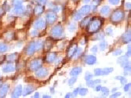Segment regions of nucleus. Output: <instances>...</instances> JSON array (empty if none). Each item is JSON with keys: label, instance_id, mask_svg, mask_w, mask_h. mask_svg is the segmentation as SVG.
Returning <instances> with one entry per match:
<instances>
[{"label": "nucleus", "instance_id": "f257e3e1", "mask_svg": "<svg viewBox=\"0 0 131 98\" xmlns=\"http://www.w3.org/2000/svg\"><path fill=\"white\" fill-rule=\"evenodd\" d=\"M103 24L102 19L99 17H93L90 20V23L88 24L87 27V31L89 33H97L101 28Z\"/></svg>", "mask_w": 131, "mask_h": 98}, {"label": "nucleus", "instance_id": "f03ea898", "mask_svg": "<svg viewBox=\"0 0 131 98\" xmlns=\"http://www.w3.org/2000/svg\"><path fill=\"white\" fill-rule=\"evenodd\" d=\"M124 18V12L121 9H116L112 14L110 20L113 23H118Z\"/></svg>", "mask_w": 131, "mask_h": 98}, {"label": "nucleus", "instance_id": "7ed1b4c3", "mask_svg": "<svg viewBox=\"0 0 131 98\" xmlns=\"http://www.w3.org/2000/svg\"><path fill=\"white\" fill-rule=\"evenodd\" d=\"M63 33H64V29L61 24H57V25L54 26L50 31V34L53 38L61 37V36L63 35Z\"/></svg>", "mask_w": 131, "mask_h": 98}, {"label": "nucleus", "instance_id": "20e7f679", "mask_svg": "<svg viewBox=\"0 0 131 98\" xmlns=\"http://www.w3.org/2000/svg\"><path fill=\"white\" fill-rule=\"evenodd\" d=\"M42 64V59H34L32 60L31 62L28 64V69L31 71H36L38 68H39Z\"/></svg>", "mask_w": 131, "mask_h": 98}, {"label": "nucleus", "instance_id": "39448f33", "mask_svg": "<svg viewBox=\"0 0 131 98\" xmlns=\"http://www.w3.org/2000/svg\"><path fill=\"white\" fill-rule=\"evenodd\" d=\"M57 13H55V12H53V11L48 12V13H47L46 15V22H47V24H53L57 20Z\"/></svg>", "mask_w": 131, "mask_h": 98}, {"label": "nucleus", "instance_id": "423d86ee", "mask_svg": "<svg viewBox=\"0 0 131 98\" xmlns=\"http://www.w3.org/2000/svg\"><path fill=\"white\" fill-rule=\"evenodd\" d=\"M35 71V75L38 78H44V77L48 75V73H49L48 69L46 68H41V67Z\"/></svg>", "mask_w": 131, "mask_h": 98}, {"label": "nucleus", "instance_id": "0eeeda50", "mask_svg": "<svg viewBox=\"0 0 131 98\" xmlns=\"http://www.w3.org/2000/svg\"><path fill=\"white\" fill-rule=\"evenodd\" d=\"M46 27V21L42 18L38 19L34 24V28L36 30H42L44 29Z\"/></svg>", "mask_w": 131, "mask_h": 98}, {"label": "nucleus", "instance_id": "6e6552de", "mask_svg": "<svg viewBox=\"0 0 131 98\" xmlns=\"http://www.w3.org/2000/svg\"><path fill=\"white\" fill-rule=\"evenodd\" d=\"M35 51H36V50H35V42H31L28 45L25 50V53L28 56H31L35 53Z\"/></svg>", "mask_w": 131, "mask_h": 98}, {"label": "nucleus", "instance_id": "1a4fd4ad", "mask_svg": "<svg viewBox=\"0 0 131 98\" xmlns=\"http://www.w3.org/2000/svg\"><path fill=\"white\" fill-rule=\"evenodd\" d=\"M22 91H23V87L21 85H18L14 88L13 93H12V97L13 98H17L20 97L22 94Z\"/></svg>", "mask_w": 131, "mask_h": 98}, {"label": "nucleus", "instance_id": "9d476101", "mask_svg": "<svg viewBox=\"0 0 131 98\" xmlns=\"http://www.w3.org/2000/svg\"><path fill=\"white\" fill-rule=\"evenodd\" d=\"M85 63L88 65H93L97 62V57L93 55H87L84 58Z\"/></svg>", "mask_w": 131, "mask_h": 98}, {"label": "nucleus", "instance_id": "9b49d317", "mask_svg": "<svg viewBox=\"0 0 131 98\" xmlns=\"http://www.w3.org/2000/svg\"><path fill=\"white\" fill-rule=\"evenodd\" d=\"M77 45L76 44H72V45H71L70 47L68 48V58H71V57H73L75 52H76V50H77Z\"/></svg>", "mask_w": 131, "mask_h": 98}, {"label": "nucleus", "instance_id": "f8f14e48", "mask_svg": "<svg viewBox=\"0 0 131 98\" xmlns=\"http://www.w3.org/2000/svg\"><path fill=\"white\" fill-rule=\"evenodd\" d=\"M131 31L130 29L127 30L123 35H122V41L124 43H128L131 40Z\"/></svg>", "mask_w": 131, "mask_h": 98}, {"label": "nucleus", "instance_id": "ddd939ff", "mask_svg": "<svg viewBox=\"0 0 131 98\" xmlns=\"http://www.w3.org/2000/svg\"><path fill=\"white\" fill-rule=\"evenodd\" d=\"M25 12V7L22 5H16L13 9V13L16 15H20Z\"/></svg>", "mask_w": 131, "mask_h": 98}, {"label": "nucleus", "instance_id": "4468645a", "mask_svg": "<svg viewBox=\"0 0 131 98\" xmlns=\"http://www.w3.org/2000/svg\"><path fill=\"white\" fill-rule=\"evenodd\" d=\"M9 85L7 84H4L0 87V97H5L9 91Z\"/></svg>", "mask_w": 131, "mask_h": 98}, {"label": "nucleus", "instance_id": "2eb2a0df", "mask_svg": "<svg viewBox=\"0 0 131 98\" xmlns=\"http://www.w3.org/2000/svg\"><path fill=\"white\" fill-rule=\"evenodd\" d=\"M117 62L121 65V67H124L127 64H129V60H128V57L127 56H123V57H120L119 58H118Z\"/></svg>", "mask_w": 131, "mask_h": 98}, {"label": "nucleus", "instance_id": "dca6fc26", "mask_svg": "<svg viewBox=\"0 0 131 98\" xmlns=\"http://www.w3.org/2000/svg\"><path fill=\"white\" fill-rule=\"evenodd\" d=\"M90 10H91V7H90V6H88V5H85V6H83L79 10V12L83 16V15H86V14H88L90 13Z\"/></svg>", "mask_w": 131, "mask_h": 98}, {"label": "nucleus", "instance_id": "f3484780", "mask_svg": "<svg viewBox=\"0 0 131 98\" xmlns=\"http://www.w3.org/2000/svg\"><path fill=\"white\" fill-rule=\"evenodd\" d=\"M57 58V54L56 53H49L46 57V60L48 63H53V61Z\"/></svg>", "mask_w": 131, "mask_h": 98}, {"label": "nucleus", "instance_id": "a211bd4d", "mask_svg": "<svg viewBox=\"0 0 131 98\" xmlns=\"http://www.w3.org/2000/svg\"><path fill=\"white\" fill-rule=\"evenodd\" d=\"M43 11H44V7L42 5H37L34 8V14L36 16L41 15L43 13Z\"/></svg>", "mask_w": 131, "mask_h": 98}, {"label": "nucleus", "instance_id": "6ab92c4d", "mask_svg": "<svg viewBox=\"0 0 131 98\" xmlns=\"http://www.w3.org/2000/svg\"><path fill=\"white\" fill-rule=\"evenodd\" d=\"M82 71V68L80 67H75V68H73L70 71V75L71 76H77L79 75V74H81Z\"/></svg>", "mask_w": 131, "mask_h": 98}, {"label": "nucleus", "instance_id": "aec40b11", "mask_svg": "<svg viewBox=\"0 0 131 98\" xmlns=\"http://www.w3.org/2000/svg\"><path fill=\"white\" fill-rule=\"evenodd\" d=\"M15 71V67L14 64H6L5 67L3 68V71L4 73H9V72H13Z\"/></svg>", "mask_w": 131, "mask_h": 98}, {"label": "nucleus", "instance_id": "412c9836", "mask_svg": "<svg viewBox=\"0 0 131 98\" xmlns=\"http://www.w3.org/2000/svg\"><path fill=\"white\" fill-rule=\"evenodd\" d=\"M34 90V87L31 86V85H26V86L25 87V89H24V92H23V96H25L30 93H31Z\"/></svg>", "mask_w": 131, "mask_h": 98}, {"label": "nucleus", "instance_id": "4be33fe9", "mask_svg": "<svg viewBox=\"0 0 131 98\" xmlns=\"http://www.w3.org/2000/svg\"><path fill=\"white\" fill-rule=\"evenodd\" d=\"M100 13L102 15H104V16L108 15L110 13V7L108 6H102V8L100 10Z\"/></svg>", "mask_w": 131, "mask_h": 98}, {"label": "nucleus", "instance_id": "5701e85b", "mask_svg": "<svg viewBox=\"0 0 131 98\" xmlns=\"http://www.w3.org/2000/svg\"><path fill=\"white\" fill-rule=\"evenodd\" d=\"M52 46H53V42L49 39H47V40L45 42V43H44V50H46V51H47V50H50V48L52 47Z\"/></svg>", "mask_w": 131, "mask_h": 98}, {"label": "nucleus", "instance_id": "b1692460", "mask_svg": "<svg viewBox=\"0 0 131 98\" xmlns=\"http://www.w3.org/2000/svg\"><path fill=\"white\" fill-rule=\"evenodd\" d=\"M91 19H92V18H91L90 17H86V18L82 19V20L81 21V24H80L81 27H82V28H85V27H86V26L88 25V24L90 23V21Z\"/></svg>", "mask_w": 131, "mask_h": 98}, {"label": "nucleus", "instance_id": "393cba45", "mask_svg": "<svg viewBox=\"0 0 131 98\" xmlns=\"http://www.w3.org/2000/svg\"><path fill=\"white\" fill-rule=\"evenodd\" d=\"M101 82V80L100 79H96V80H89L87 81V85L90 87H93L94 85H98L99 83Z\"/></svg>", "mask_w": 131, "mask_h": 98}, {"label": "nucleus", "instance_id": "a878e982", "mask_svg": "<svg viewBox=\"0 0 131 98\" xmlns=\"http://www.w3.org/2000/svg\"><path fill=\"white\" fill-rule=\"evenodd\" d=\"M18 54L17 53H11V54H9L7 57H6V60L8 61H10V62H12V61H14L17 57Z\"/></svg>", "mask_w": 131, "mask_h": 98}, {"label": "nucleus", "instance_id": "bb28decb", "mask_svg": "<svg viewBox=\"0 0 131 98\" xmlns=\"http://www.w3.org/2000/svg\"><path fill=\"white\" fill-rule=\"evenodd\" d=\"M114 71L113 68H105L104 69H102V75H108L110 73H112Z\"/></svg>", "mask_w": 131, "mask_h": 98}, {"label": "nucleus", "instance_id": "cd10ccee", "mask_svg": "<svg viewBox=\"0 0 131 98\" xmlns=\"http://www.w3.org/2000/svg\"><path fill=\"white\" fill-rule=\"evenodd\" d=\"M104 35L103 33H98V34H96L93 38V40H101V39H104Z\"/></svg>", "mask_w": 131, "mask_h": 98}, {"label": "nucleus", "instance_id": "c85d7f7f", "mask_svg": "<svg viewBox=\"0 0 131 98\" xmlns=\"http://www.w3.org/2000/svg\"><path fill=\"white\" fill-rule=\"evenodd\" d=\"M8 50V46L5 43L0 44V53H5Z\"/></svg>", "mask_w": 131, "mask_h": 98}, {"label": "nucleus", "instance_id": "c756f323", "mask_svg": "<svg viewBox=\"0 0 131 98\" xmlns=\"http://www.w3.org/2000/svg\"><path fill=\"white\" fill-rule=\"evenodd\" d=\"M82 15L79 13V11L75 12V13L73 14V19H74L75 20H76V21L80 20L82 19Z\"/></svg>", "mask_w": 131, "mask_h": 98}, {"label": "nucleus", "instance_id": "7c9ffc66", "mask_svg": "<svg viewBox=\"0 0 131 98\" xmlns=\"http://www.w3.org/2000/svg\"><path fill=\"white\" fill-rule=\"evenodd\" d=\"M107 47H108V44H107V42L105 41H103L99 44V48H100V50L102 51L105 50L107 49Z\"/></svg>", "mask_w": 131, "mask_h": 98}, {"label": "nucleus", "instance_id": "2f4dec72", "mask_svg": "<svg viewBox=\"0 0 131 98\" xmlns=\"http://www.w3.org/2000/svg\"><path fill=\"white\" fill-rule=\"evenodd\" d=\"M35 50H36V51L40 50L42 47L43 46L42 43L40 41H36V42H35Z\"/></svg>", "mask_w": 131, "mask_h": 98}, {"label": "nucleus", "instance_id": "473e14b6", "mask_svg": "<svg viewBox=\"0 0 131 98\" xmlns=\"http://www.w3.org/2000/svg\"><path fill=\"white\" fill-rule=\"evenodd\" d=\"M88 93V90L86 88H81L79 89V94L80 96H85Z\"/></svg>", "mask_w": 131, "mask_h": 98}, {"label": "nucleus", "instance_id": "72a5a7b5", "mask_svg": "<svg viewBox=\"0 0 131 98\" xmlns=\"http://www.w3.org/2000/svg\"><path fill=\"white\" fill-rule=\"evenodd\" d=\"M115 79L119 80L122 85H125L126 83V82H127L126 79L125 77H123V76H117V77H115Z\"/></svg>", "mask_w": 131, "mask_h": 98}, {"label": "nucleus", "instance_id": "f704fd0d", "mask_svg": "<svg viewBox=\"0 0 131 98\" xmlns=\"http://www.w3.org/2000/svg\"><path fill=\"white\" fill-rule=\"evenodd\" d=\"M77 81V78L75 76H72L69 80H68V85H70V86H71V85H73Z\"/></svg>", "mask_w": 131, "mask_h": 98}, {"label": "nucleus", "instance_id": "c9c22d12", "mask_svg": "<svg viewBox=\"0 0 131 98\" xmlns=\"http://www.w3.org/2000/svg\"><path fill=\"white\" fill-rule=\"evenodd\" d=\"M94 75L96 76L102 75V69L101 68H96L94 69Z\"/></svg>", "mask_w": 131, "mask_h": 98}, {"label": "nucleus", "instance_id": "e433bc0d", "mask_svg": "<svg viewBox=\"0 0 131 98\" xmlns=\"http://www.w3.org/2000/svg\"><path fill=\"white\" fill-rule=\"evenodd\" d=\"M123 53V50L122 49H116L115 50L113 51V55L114 56H119Z\"/></svg>", "mask_w": 131, "mask_h": 98}, {"label": "nucleus", "instance_id": "4c0bfd02", "mask_svg": "<svg viewBox=\"0 0 131 98\" xmlns=\"http://www.w3.org/2000/svg\"><path fill=\"white\" fill-rule=\"evenodd\" d=\"M53 12H55V13H59V12L61 10V6H60V5L53 6Z\"/></svg>", "mask_w": 131, "mask_h": 98}, {"label": "nucleus", "instance_id": "58836bf2", "mask_svg": "<svg viewBox=\"0 0 131 98\" xmlns=\"http://www.w3.org/2000/svg\"><path fill=\"white\" fill-rule=\"evenodd\" d=\"M76 27H75V24H73V23H71L69 24V25H68V30L71 31V32H72L75 30Z\"/></svg>", "mask_w": 131, "mask_h": 98}, {"label": "nucleus", "instance_id": "ea45409f", "mask_svg": "<svg viewBox=\"0 0 131 98\" xmlns=\"http://www.w3.org/2000/svg\"><path fill=\"white\" fill-rule=\"evenodd\" d=\"M123 68H124V74L125 75H128L129 73L130 72V65H129V64L126 65V66H124Z\"/></svg>", "mask_w": 131, "mask_h": 98}, {"label": "nucleus", "instance_id": "a19ab883", "mask_svg": "<svg viewBox=\"0 0 131 98\" xmlns=\"http://www.w3.org/2000/svg\"><path fill=\"white\" fill-rule=\"evenodd\" d=\"M101 91H102V93L104 95V96H107V95H108V93H109V90L107 87H101Z\"/></svg>", "mask_w": 131, "mask_h": 98}, {"label": "nucleus", "instance_id": "79ce46f5", "mask_svg": "<svg viewBox=\"0 0 131 98\" xmlns=\"http://www.w3.org/2000/svg\"><path fill=\"white\" fill-rule=\"evenodd\" d=\"M92 78H93V75L91 74L90 72H86V75H85V79L86 81H89V80L92 79Z\"/></svg>", "mask_w": 131, "mask_h": 98}, {"label": "nucleus", "instance_id": "37998d69", "mask_svg": "<svg viewBox=\"0 0 131 98\" xmlns=\"http://www.w3.org/2000/svg\"><path fill=\"white\" fill-rule=\"evenodd\" d=\"M112 32H113V30L111 27H108V28H107L106 30H105V33L108 35H112Z\"/></svg>", "mask_w": 131, "mask_h": 98}, {"label": "nucleus", "instance_id": "c03bdc74", "mask_svg": "<svg viewBox=\"0 0 131 98\" xmlns=\"http://www.w3.org/2000/svg\"><path fill=\"white\" fill-rule=\"evenodd\" d=\"M5 37H6V40H11L12 39H13V33H12V32H8L5 35Z\"/></svg>", "mask_w": 131, "mask_h": 98}, {"label": "nucleus", "instance_id": "a18cd8bd", "mask_svg": "<svg viewBox=\"0 0 131 98\" xmlns=\"http://www.w3.org/2000/svg\"><path fill=\"white\" fill-rule=\"evenodd\" d=\"M81 53H82V49H81V48H77L76 52H75V55H74V56H75V57H76L75 59H77V57H78L79 56H80Z\"/></svg>", "mask_w": 131, "mask_h": 98}, {"label": "nucleus", "instance_id": "49530a36", "mask_svg": "<svg viewBox=\"0 0 131 98\" xmlns=\"http://www.w3.org/2000/svg\"><path fill=\"white\" fill-rule=\"evenodd\" d=\"M108 2L112 4V5H118L119 3L120 0H108Z\"/></svg>", "mask_w": 131, "mask_h": 98}, {"label": "nucleus", "instance_id": "de8ad7c7", "mask_svg": "<svg viewBox=\"0 0 131 98\" xmlns=\"http://www.w3.org/2000/svg\"><path fill=\"white\" fill-rule=\"evenodd\" d=\"M130 89V83H127V84H125L124 85V91L125 92H128Z\"/></svg>", "mask_w": 131, "mask_h": 98}, {"label": "nucleus", "instance_id": "09e8293b", "mask_svg": "<svg viewBox=\"0 0 131 98\" xmlns=\"http://www.w3.org/2000/svg\"><path fill=\"white\" fill-rule=\"evenodd\" d=\"M97 50H98V48H97V46H93L92 48H91V52H93V53H96L97 52Z\"/></svg>", "mask_w": 131, "mask_h": 98}, {"label": "nucleus", "instance_id": "8fccbe9b", "mask_svg": "<svg viewBox=\"0 0 131 98\" xmlns=\"http://www.w3.org/2000/svg\"><path fill=\"white\" fill-rule=\"evenodd\" d=\"M23 3V0H14V5H21V3Z\"/></svg>", "mask_w": 131, "mask_h": 98}, {"label": "nucleus", "instance_id": "3c124183", "mask_svg": "<svg viewBox=\"0 0 131 98\" xmlns=\"http://www.w3.org/2000/svg\"><path fill=\"white\" fill-rule=\"evenodd\" d=\"M119 96H121V93H120V92H117V93H113L112 95H111V97H112V98H115V97H118Z\"/></svg>", "mask_w": 131, "mask_h": 98}, {"label": "nucleus", "instance_id": "603ef678", "mask_svg": "<svg viewBox=\"0 0 131 98\" xmlns=\"http://www.w3.org/2000/svg\"><path fill=\"white\" fill-rule=\"evenodd\" d=\"M31 36H36V35H38V31H37V30L34 29V30H32V31H31Z\"/></svg>", "mask_w": 131, "mask_h": 98}, {"label": "nucleus", "instance_id": "864d4df0", "mask_svg": "<svg viewBox=\"0 0 131 98\" xmlns=\"http://www.w3.org/2000/svg\"><path fill=\"white\" fill-rule=\"evenodd\" d=\"M78 94H79V88L75 89V90L73 91V93H72V96H76Z\"/></svg>", "mask_w": 131, "mask_h": 98}, {"label": "nucleus", "instance_id": "5fc2aeb1", "mask_svg": "<svg viewBox=\"0 0 131 98\" xmlns=\"http://www.w3.org/2000/svg\"><path fill=\"white\" fill-rule=\"evenodd\" d=\"M101 85H97L96 87H95V89H94V90L96 91V92H99V91H101Z\"/></svg>", "mask_w": 131, "mask_h": 98}, {"label": "nucleus", "instance_id": "6e6d98bb", "mask_svg": "<svg viewBox=\"0 0 131 98\" xmlns=\"http://www.w3.org/2000/svg\"><path fill=\"white\" fill-rule=\"evenodd\" d=\"M130 53H131V49H130V46H128V48H127L126 56H127V57H130Z\"/></svg>", "mask_w": 131, "mask_h": 98}, {"label": "nucleus", "instance_id": "4d7b16f0", "mask_svg": "<svg viewBox=\"0 0 131 98\" xmlns=\"http://www.w3.org/2000/svg\"><path fill=\"white\" fill-rule=\"evenodd\" d=\"M4 13H5V9H4V8L0 7V17H1L4 14Z\"/></svg>", "mask_w": 131, "mask_h": 98}, {"label": "nucleus", "instance_id": "13d9d810", "mask_svg": "<svg viewBox=\"0 0 131 98\" xmlns=\"http://www.w3.org/2000/svg\"><path fill=\"white\" fill-rule=\"evenodd\" d=\"M93 2L94 3H96L97 5H98V4H100V3H101V0H93Z\"/></svg>", "mask_w": 131, "mask_h": 98}, {"label": "nucleus", "instance_id": "bf43d9fd", "mask_svg": "<svg viewBox=\"0 0 131 98\" xmlns=\"http://www.w3.org/2000/svg\"><path fill=\"white\" fill-rule=\"evenodd\" d=\"M71 95H72V93H67L66 95H65V98H69V97H71V96H71Z\"/></svg>", "mask_w": 131, "mask_h": 98}, {"label": "nucleus", "instance_id": "052dcab7", "mask_svg": "<svg viewBox=\"0 0 131 98\" xmlns=\"http://www.w3.org/2000/svg\"><path fill=\"white\" fill-rule=\"evenodd\" d=\"M130 6H131V5H130V3H126V8L127 9H130Z\"/></svg>", "mask_w": 131, "mask_h": 98}, {"label": "nucleus", "instance_id": "680f3d73", "mask_svg": "<svg viewBox=\"0 0 131 98\" xmlns=\"http://www.w3.org/2000/svg\"><path fill=\"white\" fill-rule=\"evenodd\" d=\"M33 97H36V98L39 97V93H35L34 94Z\"/></svg>", "mask_w": 131, "mask_h": 98}, {"label": "nucleus", "instance_id": "e2e57ef3", "mask_svg": "<svg viewBox=\"0 0 131 98\" xmlns=\"http://www.w3.org/2000/svg\"><path fill=\"white\" fill-rule=\"evenodd\" d=\"M90 2V0H82V3H88Z\"/></svg>", "mask_w": 131, "mask_h": 98}, {"label": "nucleus", "instance_id": "0e129e2a", "mask_svg": "<svg viewBox=\"0 0 131 98\" xmlns=\"http://www.w3.org/2000/svg\"><path fill=\"white\" fill-rule=\"evenodd\" d=\"M46 2V0H39V3H45Z\"/></svg>", "mask_w": 131, "mask_h": 98}, {"label": "nucleus", "instance_id": "69168bd1", "mask_svg": "<svg viewBox=\"0 0 131 98\" xmlns=\"http://www.w3.org/2000/svg\"><path fill=\"white\" fill-rule=\"evenodd\" d=\"M117 90H118V88H114V89L112 90V92H115V91H116Z\"/></svg>", "mask_w": 131, "mask_h": 98}, {"label": "nucleus", "instance_id": "338daca9", "mask_svg": "<svg viewBox=\"0 0 131 98\" xmlns=\"http://www.w3.org/2000/svg\"><path fill=\"white\" fill-rule=\"evenodd\" d=\"M43 97H44V98H47V97H50V96H48V95H44V96H43Z\"/></svg>", "mask_w": 131, "mask_h": 98}, {"label": "nucleus", "instance_id": "774afa93", "mask_svg": "<svg viewBox=\"0 0 131 98\" xmlns=\"http://www.w3.org/2000/svg\"><path fill=\"white\" fill-rule=\"evenodd\" d=\"M3 85V81L2 80H0V87H1Z\"/></svg>", "mask_w": 131, "mask_h": 98}]
</instances>
